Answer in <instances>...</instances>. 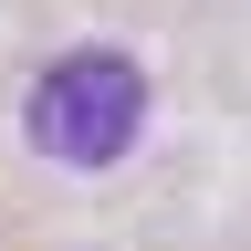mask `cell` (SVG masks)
Here are the masks:
<instances>
[{"instance_id": "obj_1", "label": "cell", "mask_w": 251, "mask_h": 251, "mask_svg": "<svg viewBox=\"0 0 251 251\" xmlns=\"http://www.w3.org/2000/svg\"><path fill=\"white\" fill-rule=\"evenodd\" d=\"M147 126V74L136 52H63L42 63V84H31V147L63 157V168H115L126 147H136Z\"/></svg>"}]
</instances>
